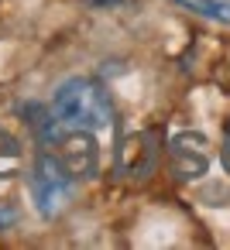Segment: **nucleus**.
Returning a JSON list of instances; mask_svg holds the SVG:
<instances>
[{"mask_svg":"<svg viewBox=\"0 0 230 250\" xmlns=\"http://www.w3.org/2000/svg\"><path fill=\"white\" fill-rule=\"evenodd\" d=\"M42 147H52L59 154V161L72 171L76 182H90L100 175V144L93 137V130L86 127H69V124H59V130L52 134L48 144Z\"/></svg>","mask_w":230,"mask_h":250,"instance_id":"nucleus-3","label":"nucleus"},{"mask_svg":"<svg viewBox=\"0 0 230 250\" xmlns=\"http://www.w3.org/2000/svg\"><path fill=\"white\" fill-rule=\"evenodd\" d=\"M182 7L209 18V21H220V24H230V0H179Z\"/></svg>","mask_w":230,"mask_h":250,"instance_id":"nucleus-7","label":"nucleus"},{"mask_svg":"<svg viewBox=\"0 0 230 250\" xmlns=\"http://www.w3.org/2000/svg\"><path fill=\"white\" fill-rule=\"evenodd\" d=\"M24 171V147L21 141L0 127V178H18Z\"/></svg>","mask_w":230,"mask_h":250,"instance_id":"nucleus-6","label":"nucleus"},{"mask_svg":"<svg viewBox=\"0 0 230 250\" xmlns=\"http://www.w3.org/2000/svg\"><path fill=\"white\" fill-rule=\"evenodd\" d=\"M223 161L230 165V117H227V127H223Z\"/></svg>","mask_w":230,"mask_h":250,"instance_id":"nucleus-9","label":"nucleus"},{"mask_svg":"<svg viewBox=\"0 0 230 250\" xmlns=\"http://www.w3.org/2000/svg\"><path fill=\"white\" fill-rule=\"evenodd\" d=\"M55 117L69 127H86V130H103L114 124V100L103 83L90 76H69L55 86L52 103Z\"/></svg>","mask_w":230,"mask_h":250,"instance_id":"nucleus-1","label":"nucleus"},{"mask_svg":"<svg viewBox=\"0 0 230 250\" xmlns=\"http://www.w3.org/2000/svg\"><path fill=\"white\" fill-rule=\"evenodd\" d=\"M213 165V151H209V141L206 134L199 130H182L172 137L168 144V168L179 182H196L209 171Z\"/></svg>","mask_w":230,"mask_h":250,"instance_id":"nucleus-4","label":"nucleus"},{"mask_svg":"<svg viewBox=\"0 0 230 250\" xmlns=\"http://www.w3.org/2000/svg\"><path fill=\"white\" fill-rule=\"evenodd\" d=\"M155 158H158V137H155V130H134L117 147V165L131 178H144L155 168Z\"/></svg>","mask_w":230,"mask_h":250,"instance_id":"nucleus-5","label":"nucleus"},{"mask_svg":"<svg viewBox=\"0 0 230 250\" xmlns=\"http://www.w3.org/2000/svg\"><path fill=\"white\" fill-rule=\"evenodd\" d=\"M14 223H18V209H11V206L0 202V233H4L7 226H14Z\"/></svg>","mask_w":230,"mask_h":250,"instance_id":"nucleus-8","label":"nucleus"},{"mask_svg":"<svg viewBox=\"0 0 230 250\" xmlns=\"http://www.w3.org/2000/svg\"><path fill=\"white\" fill-rule=\"evenodd\" d=\"M76 178L72 171L59 161L55 151L42 147L35 158H31V168H28V188H31V202L38 209L42 219H55L62 216L69 206H72V195H76Z\"/></svg>","mask_w":230,"mask_h":250,"instance_id":"nucleus-2","label":"nucleus"}]
</instances>
